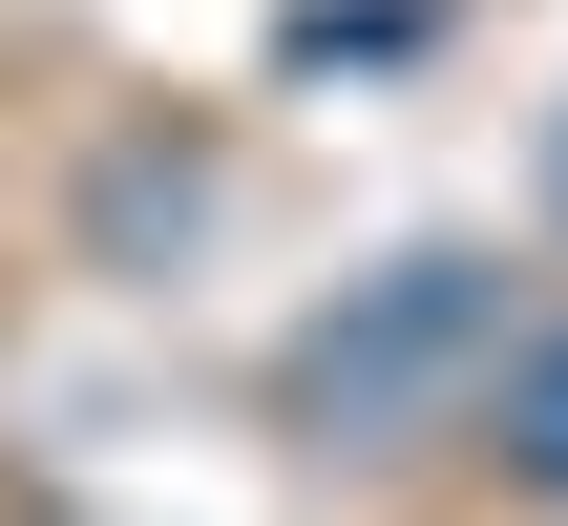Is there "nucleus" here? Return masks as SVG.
<instances>
[{
  "instance_id": "nucleus-2",
  "label": "nucleus",
  "mask_w": 568,
  "mask_h": 526,
  "mask_svg": "<svg viewBox=\"0 0 568 526\" xmlns=\"http://www.w3.org/2000/svg\"><path fill=\"white\" fill-rule=\"evenodd\" d=\"M485 422H506V485H548V506H568V337L506 358V401H485Z\"/></svg>"
},
{
  "instance_id": "nucleus-1",
  "label": "nucleus",
  "mask_w": 568,
  "mask_h": 526,
  "mask_svg": "<svg viewBox=\"0 0 568 526\" xmlns=\"http://www.w3.org/2000/svg\"><path fill=\"white\" fill-rule=\"evenodd\" d=\"M485 316H506V274H485V253H400L358 316H316V337H295V401H316V422H422V401L485 358Z\"/></svg>"
}]
</instances>
